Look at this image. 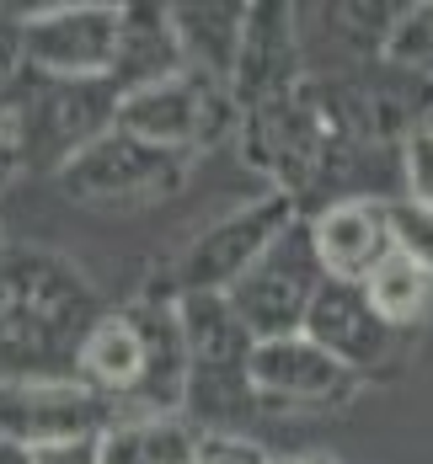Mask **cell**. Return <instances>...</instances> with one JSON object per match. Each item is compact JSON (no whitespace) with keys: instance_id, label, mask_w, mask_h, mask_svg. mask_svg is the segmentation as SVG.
Returning a JSON list of instances; mask_svg holds the SVG:
<instances>
[{"instance_id":"1","label":"cell","mask_w":433,"mask_h":464,"mask_svg":"<svg viewBox=\"0 0 433 464\" xmlns=\"http://www.w3.org/2000/svg\"><path fill=\"white\" fill-rule=\"evenodd\" d=\"M92 310V294L64 262L48 256H16L0 262V358L11 363H44L59 347H81Z\"/></svg>"},{"instance_id":"2","label":"cell","mask_w":433,"mask_h":464,"mask_svg":"<svg viewBox=\"0 0 433 464\" xmlns=\"http://www.w3.org/2000/svg\"><path fill=\"white\" fill-rule=\"evenodd\" d=\"M188 177V155L177 150H155V144L134 140L123 129H107L102 140L75 150L54 182L70 203L81 208H134V203H155Z\"/></svg>"},{"instance_id":"3","label":"cell","mask_w":433,"mask_h":464,"mask_svg":"<svg viewBox=\"0 0 433 464\" xmlns=\"http://www.w3.org/2000/svg\"><path fill=\"white\" fill-rule=\"evenodd\" d=\"M321 262H316V240H310V219H294L257 262L251 273L225 294L241 325L251 331V342H279V336H300L305 315L321 294Z\"/></svg>"},{"instance_id":"4","label":"cell","mask_w":433,"mask_h":464,"mask_svg":"<svg viewBox=\"0 0 433 464\" xmlns=\"http://www.w3.org/2000/svg\"><path fill=\"white\" fill-rule=\"evenodd\" d=\"M177 315H182V336H188V406L198 417H225V411H246L251 395V331L241 325L225 294H177Z\"/></svg>"},{"instance_id":"5","label":"cell","mask_w":433,"mask_h":464,"mask_svg":"<svg viewBox=\"0 0 433 464\" xmlns=\"http://www.w3.org/2000/svg\"><path fill=\"white\" fill-rule=\"evenodd\" d=\"M294 192H268L257 203H246L236 214L214 219L209 230L192 240L177 262V294H231L251 262L294 225Z\"/></svg>"},{"instance_id":"6","label":"cell","mask_w":433,"mask_h":464,"mask_svg":"<svg viewBox=\"0 0 433 464\" xmlns=\"http://www.w3.org/2000/svg\"><path fill=\"white\" fill-rule=\"evenodd\" d=\"M123 38V5H59L16 27L27 70L44 81H107Z\"/></svg>"},{"instance_id":"7","label":"cell","mask_w":433,"mask_h":464,"mask_svg":"<svg viewBox=\"0 0 433 464\" xmlns=\"http://www.w3.org/2000/svg\"><path fill=\"white\" fill-rule=\"evenodd\" d=\"M107 401L75 379L54 373H0V438L22 449H48V443H75L96 438L107 427Z\"/></svg>"},{"instance_id":"8","label":"cell","mask_w":433,"mask_h":464,"mask_svg":"<svg viewBox=\"0 0 433 464\" xmlns=\"http://www.w3.org/2000/svg\"><path fill=\"white\" fill-rule=\"evenodd\" d=\"M300 336H310L353 379L396 363V353H401V331L380 321V310L369 304L364 283H337V278L321 283V294H316V304H310Z\"/></svg>"},{"instance_id":"9","label":"cell","mask_w":433,"mask_h":464,"mask_svg":"<svg viewBox=\"0 0 433 464\" xmlns=\"http://www.w3.org/2000/svg\"><path fill=\"white\" fill-rule=\"evenodd\" d=\"M214 123H220V96H214V81L198 70H182L172 81L118 96V129L155 150L188 155L214 134Z\"/></svg>"},{"instance_id":"10","label":"cell","mask_w":433,"mask_h":464,"mask_svg":"<svg viewBox=\"0 0 433 464\" xmlns=\"http://www.w3.org/2000/svg\"><path fill=\"white\" fill-rule=\"evenodd\" d=\"M16 118H22V144L54 150V171H59L75 150L118 129V92L113 81H44V92L27 107H16Z\"/></svg>"},{"instance_id":"11","label":"cell","mask_w":433,"mask_h":464,"mask_svg":"<svg viewBox=\"0 0 433 464\" xmlns=\"http://www.w3.org/2000/svg\"><path fill=\"white\" fill-rule=\"evenodd\" d=\"M251 395L268 406H342L359 379L342 369L337 358H327L310 336H279V342H257L251 347Z\"/></svg>"},{"instance_id":"12","label":"cell","mask_w":433,"mask_h":464,"mask_svg":"<svg viewBox=\"0 0 433 464\" xmlns=\"http://www.w3.org/2000/svg\"><path fill=\"white\" fill-rule=\"evenodd\" d=\"M310 240H316V262L321 273L337 283H364L390 246V214L380 198H337L310 219Z\"/></svg>"},{"instance_id":"13","label":"cell","mask_w":433,"mask_h":464,"mask_svg":"<svg viewBox=\"0 0 433 464\" xmlns=\"http://www.w3.org/2000/svg\"><path fill=\"white\" fill-rule=\"evenodd\" d=\"M75 373L96 401H134L144 390V331L134 310H102L81 347H75Z\"/></svg>"},{"instance_id":"14","label":"cell","mask_w":433,"mask_h":464,"mask_svg":"<svg viewBox=\"0 0 433 464\" xmlns=\"http://www.w3.org/2000/svg\"><path fill=\"white\" fill-rule=\"evenodd\" d=\"M134 321L144 331V390L140 406L144 411H161V417H182L188 406V336H182V315H177V299H150L134 310Z\"/></svg>"},{"instance_id":"15","label":"cell","mask_w":433,"mask_h":464,"mask_svg":"<svg viewBox=\"0 0 433 464\" xmlns=\"http://www.w3.org/2000/svg\"><path fill=\"white\" fill-rule=\"evenodd\" d=\"M198 427L188 417H161V411H134L113 417L96 438L102 464H192L198 459Z\"/></svg>"},{"instance_id":"16","label":"cell","mask_w":433,"mask_h":464,"mask_svg":"<svg viewBox=\"0 0 433 464\" xmlns=\"http://www.w3.org/2000/svg\"><path fill=\"white\" fill-rule=\"evenodd\" d=\"M364 294H369V304L380 310L385 325L412 331V325H423V315L433 310V273H423L412 256L390 251L380 267L364 278Z\"/></svg>"},{"instance_id":"17","label":"cell","mask_w":433,"mask_h":464,"mask_svg":"<svg viewBox=\"0 0 433 464\" xmlns=\"http://www.w3.org/2000/svg\"><path fill=\"white\" fill-rule=\"evenodd\" d=\"M385 214H390V246L412 256L423 273H433V208L418 198H390Z\"/></svg>"},{"instance_id":"18","label":"cell","mask_w":433,"mask_h":464,"mask_svg":"<svg viewBox=\"0 0 433 464\" xmlns=\"http://www.w3.org/2000/svg\"><path fill=\"white\" fill-rule=\"evenodd\" d=\"M385 59L390 64H428L433 59V5H412V11H401V22H390Z\"/></svg>"},{"instance_id":"19","label":"cell","mask_w":433,"mask_h":464,"mask_svg":"<svg viewBox=\"0 0 433 464\" xmlns=\"http://www.w3.org/2000/svg\"><path fill=\"white\" fill-rule=\"evenodd\" d=\"M192 464H279L262 443L236 438V432H203L198 438V459Z\"/></svg>"},{"instance_id":"20","label":"cell","mask_w":433,"mask_h":464,"mask_svg":"<svg viewBox=\"0 0 433 464\" xmlns=\"http://www.w3.org/2000/svg\"><path fill=\"white\" fill-rule=\"evenodd\" d=\"M407 198L433 208V129L428 123L407 140Z\"/></svg>"},{"instance_id":"21","label":"cell","mask_w":433,"mask_h":464,"mask_svg":"<svg viewBox=\"0 0 433 464\" xmlns=\"http://www.w3.org/2000/svg\"><path fill=\"white\" fill-rule=\"evenodd\" d=\"M96 438H102V432H96ZM96 438H75V443H48V449H33V464H102Z\"/></svg>"},{"instance_id":"22","label":"cell","mask_w":433,"mask_h":464,"mask_svg":"<svg viewBox=\"0 0 433 464\" xmlns=\"http://www.w3.org/2000/svg\"><path fill=\"white\" fill-rule=\"evenodd\" d=\"M0 464H33V449H22V443H5V438H0Z\"/></svg>"},{"instance_id":"23","label":"cell","mask_w":433,"mask_h":464,"mask_svg":"<svg viewBox=\"0 0 433 464\" xmlns=\"http://www.w3.org/2000/svg\"><path fill=\"white\" fill-rule=\"evenodd\" d=\"M5 155H16V150H11V144L0 140V166H5Z\"/></svg>"},{"instance_id":"24","label":"cell","mask_w":433,"mask_h":464,"mask_svg":"<svg viewBox=\"0 0 433 464\" xmlns=\"http://www.w3.org/2000/svg\"><path fill=\"white\" fill-rule=\"evenodd\" d=\"M279 464H327V459H279Z\"/></svg>"},{"instance_id":"25","label":"cell","mask_w":433,"mask_h":464,"mask_svg":"<svg viewBox=\"0 0 433 464\" xmlns=\"http://www.w3.org/2000/svg\"><path fill=\"white\" fill-rule=\"evenodd\" d=\"M428 129H433V112H428Z\"/></svg>"}]
</instances>
